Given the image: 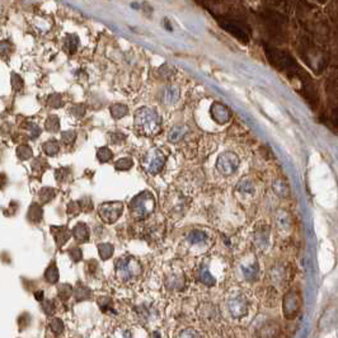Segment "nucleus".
<instances>
[{
  "label": "nucleus",
  "mask_w": 338,
  "mask_h": 338,
  "mask_svg": "<svg viewBox=\"0 0 338 338\" xmlns=\"http://www.w3.org/2000/svg\"><path fill=\"white\" fill-rule=\"evenodd\" d=\"M79 206H81L82 210L85 211V213L93 210V203H92V201H90L88 197H85L82 201H79Z\"/></svg>",
  "instance_id": "40"
},
{
  "label": "nucleus",
  "mask_w": 338,
  "mask_h": 338,
  "mask_svg": "<svg viewBox=\"0 0 338 338\" xmlns=\"http://www.w3.org/2000/svg\"><path fill=\"white\" fill-rule=\"evenodd\" d=\"M211 117L214 118L215 122L223 125V123H226L230 120V111L223 103L215 102L211 106Z\"/></svg>",
  "instance_id": "8"
},
{
  "label": "nucleus",
  "mask_w": 338,
  "mask_h": 338,
  "mask_svg": "<svg viewBox=\"0 0 338 338\" xmlns=\"http://www.w3.org/2000/svg\"><path fill=\"white\" fill-rule=\"evenodd\" d=\"M128 207H130L131 214H133L136 219H144L150 215L154 211V209H155V198H154L151 192L143 191V192L136 195L135 197L130 201Z\"/></svg>",
  "instance_id": "2"
},
{
  "label": "nucleus",
  "mask_w": 338,
  "mask_h": 338,
  "mask_svg": "<svg viewBox=\"0 0 338 338\" xmlns=\"http://www.w3.org/2000/svg\"><path fill=\"white\" fill-rule=\"evenodd\" d=\"M92 295V291L84 286L83 283H78V286L75 288V298L78 300H85V299H89Z\"/></svg>",
  "instance_id": "27"
},
{
  "label": "nucleus",
  "mask_w": 338,
  "mask_h": 338,
  "mask_svg": "<svg viewBox=\"0 0 338 338\" xmlns=\"http://www.w3.org/2000/svg\"><path fill=\"white\" fill-rule=\"evenodd\" d=\"M76 202H71L70 205H69V209H68V213L70 214V215H75V214H78L79 211H82L81 206H75Z\"/></svg>",
  "instance_id": "44"
},
{
  "label": "nucleus",
  "mask_w": 338,
  "mask_h": 338,
  "mask_svg": "<svg viewBox=\"0 0 338 338\" xmlns=\"http://www.w3.org/2000/svg\"><path fill=\"white\" fill-rule=\"evenodd\" d=\"M35 295H36V299H37V300H42V299H43V291L42 290L37 291Z\"/></svg>",
  "instance_id": "45"
},
{
  "label": "nucleus",
  "mask_w": 338,
  "mask_h": 338,
  "mask_svg": "<svg viewBox=\"0 0 338 338\" xmlns=\"http://www.w3.org/2000/svg\"><path fill=\"white\" fill-rule=\"evenodd\" d=\"M187 133H188V130L186 126H182V125L174 126V127L169 131L168 140L170 141V143H178V141H180L183 138H185V135Z\"/></svg>",
  "instance_id": "14"
},
{
  "label": "nucleus",
  "mask_w": 338,
  "mask_h": 338,
  "mask_svg": "<svg viewBox=\"0 0 338 338\" xmlns=\"http://www.w3.org/2000/svg\"><path fill=\"white\" fill-rule=\"evenodd\" d=\"M45 127L48 133H59V131H60V118L56 115H50L47 117V120H46Z\"/></svg>",
  "instance_id": "18"
},
{
  "label": "nucleus",
  "mask_w": 338,
  "mask_h": 338,
  "mask_svg": "<svg viewBox=\"0 0 338 338\" xmlns=\"http://www.w3.org/2000/svg\"><path fill=\"white\" fill-rule=\"evenodd\" d=\"M123 210V205L120 201H113V202H105L99 206L98 213L99 216L108 224H113L118 220Z\"/></svg>",
  "instance_id": "6"
},
{
  "label": "nucleus",
  "mask_w": 338,
  "mask_h": 338,
  "mask_svg": "<svg viewBox=\"0 0 338 338\" xmlns=\"http://www.w3.org/2000/svg\"><path fill=\"white\" fill-rule=\"evenodd\" d=\"M17 155L20 161H28L30 158H32L33 151H32V149H31V146L19 145L17 148Z\"/></svg>",
  "instance_id": "26"
},
{
  "label": "nucleus",
  "mask_w": 338,
  "mask_h": 338,
  "mask_svg": "<svg viewBox=\"0 0 338 338\" xmlns=\"http://www.w3.org/2000/svg\"><path fill=\"white\" fill-rule=\"evenodd\" d=\"M51 233L59 247H63L70 239V231L66 226H51Z\"/></svg>",
  "instance_id": "10"
},
{
  "label": "nucleus",
  "mask_w": 338,
  "mask_h": 338,
  "mask_svg": "<svg viewBox=\"0 0 338 338\" xmlns=\"http://www.w3.org/2000/svg\"><path fill=\"white\" fill-rule=\"evenodd\" d=\"M79 38L76 35H68L65 38V47L70 54H74L78 50Z\"/></svg>",
  "instance_id": "23"
},
{
  "label": "nucleus",
  "mask_w": 338,
  "mask_h": 338,
  "mask_svg": "<svg viewBox=\"0 0 338 338\" xmlns=\"http://www.w3.org/2000/svg\"><path fill=\"white\" fill-rule=\"evenodd\" d=\"M110 112L113 118H122L128 113V108L122 103H115L110 107Z\"/></svg>",
  "instance_id": "16"
},
{
  "label": "nucleus",
  "mask_w": 338,
  "mask_h": 338,
  "mask_svg": "<svg viewBox=\"0 0 338 338\" xmlns=\"http://www.w3.org/2000/svg\"><path fill=\"white\" fill-rule=\"evenodd\" d=\"M51 331L55 334H61L64 331V323L60 318H53L50 321Z\"/></svg>",
  "instance_id": "34"
},
{
  "label": "nucleus",
  "mask_w": 338,
  "mask_h": 338,
  "mask_svg": "<svg viewBox=\"0 0 338 338\" xmlns=\"http://www.w3.org/2000/svg\"><path fill=\"white\" fill-rule=\"evenodd\" d=\"M70 113L74 116V117L76 118H81L83 117L85 115V107L83 105H74L73 107H70Z\"/></svg>",
  "instance_id": "36"
},
{
  "label": "nucleus",
  "mask_w": 338,
  "mask_h": 338,
  "mask_svg": "<svg viewBox=\"0 0 338 338\" xmlns=\"http://www.w3.org/2000/svg\"><path fill=\"white\" fill-rule=\"evenodd\" d=\"M116 275L120 280L128 281L133 277H138L141 272V265L134 257H122L115 262Z\"/></svg>",
  "instance_id": "3"
},
{
  "label": "nucleus",
  "mask_w": 338,
  "mask_h": 338,
  "mask_svg": "<svg viewBox=\"0 0 338 338\" xmlns=\"http://www.w3.org/2000/svg\"><path fill=\"white\" fill-rule=\"evenodd\" d=\"M76 139V133L74 130H66L61 133V141L66 145H70L75 141Z\"/></svg>",
  "instance_id": "33"
},
{
  "label": "nucleus",
  "mask_w": 338,
  "mask_h": 338,
  "mask_svg": "<svg viewBox=\"0 0 338 338\" xmlns=\"http://www.w3.org/2000/svg\"><path fill=\"white\" fill-rule=\"evenodd\" d=\"M242 270H243V273H244V276H246L247 280H253V278H255V276H257V273H258L257 265L246 266V267H243Z\"/></svg>",
  "instance_id": "35"
},
{
  "label": "nucleus",
  "mask_w": 338,
  "mask_h": 338,
  "mask_svg": "<svg viewBox=\"0 0 338 338\" xmlns=\"http://www.w3.org/2000/svg\"><path fill=\"white\" fill-rule=\"evenodd\" d=\"M45 280L47 281L48 283H56V282H58L59 270H58V266H56L55 262L51 263V265L47 267V270L45 271Z\"/></svg>",
  "instance_id": "19"
},
{
  "label": "nucleus",
  "mask_w": 338,
  "mask_h": 338,
  "mask_svg": "<svg viewBox=\"0 0 338 338\" xmlns=\"http://www.w3.org/2000/svg\"><path fill=\"white\" fill-rule=\"evenodd\" d=\"M161 126V117L154 108H139L135 113V127L144 135H153Z\"/></svg>",
  "instance_id": "1"
},
{
  "label": "nucleus",
  "mask_w": 338,
  "mask_h": 338,
  "mask_svg": "<svg viewBox=\"0 0 338 338\" xmlns=\"http://www.w3.org/2000/svg\"><path fill=\"white\" fill-rule=\"evenodd\" d=\"M42 149L46 155L54 157L60 151V144H59V141L55 140V139H51V140L46 141V143L43 144Z\"/></svg>",
  "instance_id": "17"
},
{
  "label": "nucleus",
  "mask_w": 338,
  "mask_h": 338,
  "mask_svg": "<svg viewBox=\"0 0 338 338\" xmlns=\"http://www.w3.org/2000/svg\"><path fill=\"white\" fill-rule=\"evenodd\" d=\"M238 191L242 193H246V195H252V193L254 192L253 183H252L249 179L241 180L238 185Z\"/></svg>",
  "instance_id": "29"
},
{
  "label": "nucleus",
  "mask_w": 338,
  "mask_h": 338,
  "mask_svg": "<svg viewBox=\"0 0 338 338\" xmlns=\"http://www.w3.org/2000/svg\"><path fill=\"white\" fill-rule=\"evenodd\" d=\"M28 127H30V135L32 139H36L38 135H41V128L38 127L37 125H35V123H30Z\"/></svg>",
  "instance_id": "42"
},
{
  "label": "nucleus",
  "mask_w": 338,
  "mask_h": 338,
  "mask_svg": "<svg viewBox=\"0 0 338 338\" xmlns=\"http://www.w3.org/2000/svg\"><path fill=\"white\" fill-rule=\"evenodd\" d=\"M55 175H56V179H58L59 182H64V180H65L66 178L70 175V172H69L68 168H61V169L56 170Z\"/></svg>",
  "instance_id": "38"
},
{
  "label": "nucleus",
  "mask_w": 338,
  "mask_h": 338,
  "mask_svg": "<svg viewBox=\"0 0 338 338\" xmlns=\"http://www.w3.org/2000/svg\"><path fill=\"white\" fill-rule=\"evenodd\" d=\"M27 216H28V220H30L31 223L38 224L41 220H42V216H43L42 207H41L38 203H32V205L30 206V209H28Z\"/></svg>",
  "instance_id": "13"
},
{
  "label": "nucleus",
  "mask_w": 338,
  "mask_h": 338,
  "mask_svg": "<svg viewBox=\"0 0 338 338\" xmlns=\"http://www.w3.org/2000/svg\"><path fill=\"white\" fill-rule=\"evenodd\" d=\"M219 24H220L221 28H224V30L228 31L229 33H231L234 37L239 38L241 41H247L246 32H244L243 28H242L241 25L237 24V23L231 22V20L223 19V20H219Z\"/></svg>",
  "instance_id": "9"
},
{
  "label": "nucleus",
  "mask_w": 338,
  "mask_h": 338,
  "mask_svg": "<svg viewBox=\"0 0 338 338\" xmlns=\"http://www.w3.org/2000/svg\"><path fill=\"white\" fill-rule=\"evenodd\" d=\"M47 103H48V106L53 108H60L64 106L63 97H61L60 94H58V93H54V94H51L50 97H48Z\"/></svg>",
  "instance_id": "31"
},
{
  "label": "nucleus",
  "mask_w": 338,
  "mask_h": 338,
  "mask_svg": "<svg viewBox=\"0 0 338 338\" xmlns=\"http://www.w3.org/2000/svg\"><path fill=\"white\" fill-rule=\"evenodd\" d=\"M296 300H298V299H296V296L294 295L293 293L286 296L285 304H283V313H285V316L288 317V318L294 317L296 314V311H298V303H296Z\"/></svg>",
  "instance_id": "11"
},
{
  "label": "nucleus",
  "mask_w": 338,
  "mask_h": 338,
  "mask_svg": "<svg viewBox=\"0 0 338 338\" xmlns=\"http://www.w3.org/2000/svg\"><path fill=\"white\" fill-rule=\"evenodd\" d=\"M179 98V90L178 88L175 87H169L168 89H166V93H164V102L168 103V105H173L175 103Z\"/></svg>",
  "instance_id": "21"
},
{
  "label": "nucleus",
  "mask_w": 338,
  "mask_h": 338,
  "mask_svg": "<svg viewBox=\"0 0 338 338\" xmlns=\"http://www.w3.org/2000/svg\"><path fill=\"white\" fill-rule=\"evenodd\" d=\"M42 306H43V311H45V313L47 314V316H53L54 311H55V309H54L53 301L46 300L45 303L42 304Z\"/></svg>",
  "instance_id": "43"
},
{
  "label": "nucleus",
  "mask_w": 338,
  "mask_h": 338,
  "mask_svg": "<svg viewBox=\"0 0 338 338\" xmlns=\"http://www.w3.org/2000/svg\"><path fill=\"white\" fill-rule=\"evenodd\" d=\"M239 167V158L237 154L231 153V151H226L219 155L218 161H216V168L223 175H231L233 173L237 172Z\"/></svg>",
  "instance_id": "5"
},
{
  "label": "nucleus",
  "mask_w": 338,
  "mask_h": 338,
  "mask_svg": "<svg viewBox=\"0 0 338 338\" xmlns=\"http://www.w3.org/2000/svg\"><path fill=\"white\" fill-rule=\"evenodd\" d=\"M55 197V190L50 187H43L40 191V201L41 203H47L50 202L53 198Z\"/></svg>",
  "instance_id": "28"
},
{
  "label": "nucleus",
  "mask_w": 338,
  "mask_h": 338,
  "mask_svg": "<svg viewBox=\"0 0 338 338\" xmlns=\"http://www.w3.org/2000/svg\"><path fill=\"white\" fill-rule=\"evenodd\" d=\"M187 241L190 242L191 244H203L207 241V236H206V233H203V231L195 229V230L188 233Z\"/></svg>",
  "instance_id": "15"
},
{
  "label": "nucleus",
  "mask_w": 338,
  "mask_h": 338,
  "mask_svg": "<svg viewBox=\"0 0 338 338\" xmlns=\"http://www.w3.org/2000/svg\"><path fill=\"white\" fill-rule=\"evenodd\" d=\"M125 139H126V135H125V134H122V133H112L110 135L111 143H113V144L122 143Z\"/></svg>",
  "instance_id": "39"
},
{
  "label": "nucleus",
  "mask_w": 338,
  "mask_h": 338,
  "mask_svg": "<svg viewBox=\"0 0 338 338\" xmlns=\"http://www.w3.org/2000/svg\"><path fill=\"white\" fill-rule=\"evenodd\" d=\"M98 252H99L100 258H102L103 261H106V259H108V258L112 257L113 252H115V248H113L112 244L103 243V244H99V246H98Z\"/></svg>",
  "instance_id": "24"
},
{
  "label": "nucleus",
  "mask_w": 338,
  "mask_h": 338,
  "mask_svg": "<svg viewBox=\"0 0 338 338\" xmlns=\"http://www.w3.org/2000/svg\"><path fill=\"white\" fill-rule=\"evenodd\" d=\"M226 306H228L230 316L234 318H242L248 313V304H247L244 296H231L228 299Z\"/></svg>",
  "instance_id": "7"
},
{
  "label": "nucleus",
  "mask_w": 338,
  "mask_h": 338,
  "mask_svg": "<svg viewBox=\"0 0 338 338\" xmlns=\"http://www.w3.org/2000/svg\"><path fill=\"white\" fill-rule=\"evenodd\" d=\"M73 237L79 243H85L89 239V230L84 223L76 224L75 228L73 229Z\"/></svg>",
  "instance_id": "12"
},
{
  "label": "nucleus",
  "mask_w": 338,
  "mask_h": 338,
  "mask_svg": "<svg viewBox=\"0 0 338 338\" xmlns=\"http://www.w3.org/2000/svg\"><path fill=\"white\" fill-rule=\"evenodd\" d=\"M69 255H70L71 259H73L74 262H79V261L82 259L81 248H78V247H74V248H71L70 251H69Z\"/></svg>",
  "instance_id": "41"
},
{
  "label": "nucleus",
  "mask_w": 338,
  "mask_h": 338,
  "mask_svg": "<svg viewBox=\"0 0 338 338\" xmlns=\"http://www.w3.org/2000/svg\"><path fill=\"white\" fill-rule=\"evenodd\" d=\"M112 151H111V149L107 148V146H103V148L98 149L97 159L100 163H107V162H110L111 159H112Z\"/></svg>",
  "instance_id": "25"
},
{
  "label": "nucleus",
  "mask_w": 338,
  "mask_h": 338,
  "mask_svg": "<svg viewBox=\"0 0 338 338\" xmlns=\"http://www.w3.org/2000/svg\"><path fill=\"white\" fill-rule=\"evenodd\" d=\"M10 83H12L13 89H14L15 92H19V90L23 88V85H24L23 79L20 78L18 74H12V82H10Z\"/></svg>",
  "instance_id": "37"
},
{
  "label": "nucleus",
  "mask_w": 338,
  "mask_h": 338,
  "mask_svg": "<svg viewBox=\"0 0 338 338\" xmlns=\"http://www.w3.org/2000/svg\"><path fill=\"white\" fill-rule=\"evenodd\" d=\"M134 161L131 158H121L115 163V168L117 170H128L133 168Z\"/></svg>",
  "instance_id": "30"
},
{
  "label": "nucleus",
  "mask_w": 338,
  "mask_h": 338,
  "mask_svg": "<svg viewBox=\"0 0 338 338\" xmlns=\"http://www.w3.org/2000/svg\"><path fill=\"white\" fill-rule=\"evenodd\" d=\"M198 278H200L201 282L206 286H214L216 282L215 278L213 277V275L209 272V270L206 267L200 268V271H198Z\"/></svg>",
  "instance_id": "20"
},
{
  "label": "nucleus",
  "mask_w": 338,
  "mask_h": 338,
  "mask_svg": "<svg viewBox=\"0 0 338 338\" xmlns=\"http://www.w3.org/2000/svg\"><path fill=\"white\" fill-rule=\"evenodd\" d=\"M71 294H73V289H71V286L68 285V283H64V285H61L60 288H59V298H60L61 300L66 301L70 298Z\"/></svg>",
  "instance_id": "32"
},
{
  "label": "nucleus",
  "mask_w": 338,
  "mask_h": 338,
  "mask_svg": "<svg viewBox=\"0 0 338 338\" xmlns=\"http://www.w3.org/2000/svg\"><path fill=\"white\" fill-rule=\"evenodd\" d=\"M185 285V278L183 275H172L167 278V286L169 289H180Z\"/></svg>",
  "instance_id": "22"
},
{
  "label": "nucleus",
  "mask_w": 338,
  "mask_h": 338,
  "mask_svg": "<svg viewBox=\"0 0 338 338\" xmlns=\"http://www.w3.org/2000/svg\"><path fill=\"white\" fill-rule=\"evenodd\" d=\"M166 164V155L159 149H151L143 159V166L149 174H158Z\"/></svg>",
  "instance_id": "4"
}]
</instances>
